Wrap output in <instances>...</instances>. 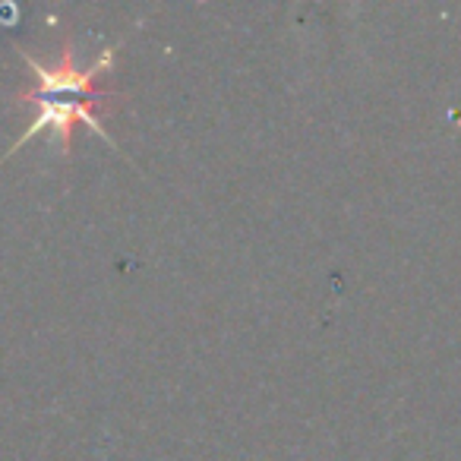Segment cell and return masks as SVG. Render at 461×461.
I'll return each instance as SVG.
<instances>
[{
    "label": "cell",
    "mask_w": 461,
    "mask_h": 461,
    "mask_svg": "<svg viewBox=\"0 0 461 461\" xmlns=\"http://www.w3.org/2000/svg\"><path fill=\"white\" fill-rule=\"evenodd\" d=\"M16 54H20L23 64L32 70V86L23 89L20 95H16V102L35 104L39 114H35L32 127L23 130L20 140L10 146L7 158L23 142H29L39 133H54L60 140V152L70 155L73 130H77L79 123L89 127L92 133H98L104 142H111V136L104 133V114L114 108V102L121 95H117L114 89H104L102 79H104V73L111 70V64H114L117 48H104V51L83 70V67H77L73 35H70V29H67L64 45H60V54L54 64H41V60H35L32 54L23 51V48H16ZM111 146H114V142H111Z\"/></svg>",
    "instance_id": "obj_1"
}]
</instances>
